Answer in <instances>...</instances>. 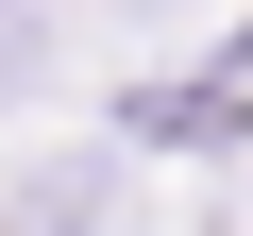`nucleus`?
Returning a JSON list of instances; mask_svg holds the SVG:
<instances>
[{
	"label": "nucleus",
	"instance_id": "f257e3e1",
	"mask_svg": "<svg viewBox=\"0 0 253 236\" xmlns=\"http://www.w3.org/2000/svg\"><path fill=\"white\" fill-rule=\"evenodd\" d=\"M0 236H17V202H0Z\"/></svg>",
	"mask_w": 253,
	"mask_h": 236
}]
</instances>
